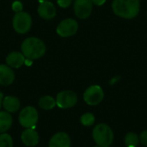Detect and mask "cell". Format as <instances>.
Here are the masks:
<instances>
[{
  "mask_svg": "<svg viewBox=\"0 0 147 147\" xmlns=\"http://www.w3.org/2000/svg\"><path fill=\"white\" fill-rule=\"evenodd\" d=\"M56 106L59 109H66L74 107L78 102V96L72 90L60 91L56 97Z\"/></svg>",
  "mask_w": 147,
  "mask_h": 147,
  "instance_id": "6",
  "label": "cell"
},
{
  "mask_svg": "<svg viewBox=\"0 0 147 147\" xmlns=\"http://www.w3.org/2000/svg\"><path fill=\"white\" fill-rule=\"evenodd\" d=\"M39 16L45 20H51L56 16V8L49 1H42L38 7Z\"/></svg>",
  "mask_w": 147,
  "mask_h": 147,
  "instance_id": "11",
  "label": "cell"
},
{
  "mask_svg": "<svg viewBox=\"0 0 147 147\" xmlns=\"http://www.w3.org/2000/svg\"><path fill=\"white\" fill-rule=\"evenodd\" d=\"M72 0H57V3L59 4V6H60L61 8H67L71 4Z\"/></svg>",
  "mask_w": 147,
  "mask_h": 147,
  "instance_id": "22",
  "label": "cell"
},
{
  "mask_svg": "<svg viewBox=\"0 0 147 147\" xmlns=\"http://www.w3.org/2000/svg\"><path fill=\"white\" fill-rule=\"evenodd\" d=\"M114 13L124 19L136 17L140 9V0H114L112 3Z\"/></svg>",
  "mask_w": 147,
  "mask_h": 147,
  "instance_id": "1",
  "label": "cell"
},
{
  "mask_svg": "<svg viewBox=\"0 0 147 147\" xmlns=\"http://www.w3.org/2000/svg\"><path fill=\"white\" fill-rule=\"evenodd\" d=\"M140 142H141V144L143 146H147V130L141 133V134L140 136Z\"/></svg>",
  "mask_w": 147,
  "mask_h": 147,
  "instance_id": "23",
  "label": "cell"
},
{
  "mask_svg": "<svg viewBox=\"0 0 147 147\" xmlns=\"http://www.w3.org/2000/svg\"><path fill=\"white\" fill-rule=\"evenodd\" d=\"M12 9H13L16 13L22 11V3L21 2H19V1L14 2L13 4H12Z\"/></svg>",
  "mask_w": 147,
  "mask_h": 147,
  "instance_id": "21",
  "label": "cell"
},
{
  "mask_svg": "<svg viewBox=\"0 0 147 147\" xmlns=\"http://www.w3.org/2000/svg\"><path fill=\"white\" fill-rule=\"evenodd\" d=\"M127 147H136L140 142V137L135 133H128L124 139Z\"/></svg>",
  "mask_w": 147,
  "mask_h": 147,
  "instance_id": "18",
  "label": "cell"
},
{
  "mask_svg": "<svg viewBox=\"0 0 147 147\" xmlns=\"http://www.w3.org/2000/svg\"><path fill=\"white\" fill-rule=\"evenodd\" d=\"M13 118L10 113L7 111H0V134L6 133L12 126Z\"/></svg>",
  "mask_w": 147,
  "mask_h": 147,
  "instance_id": "16",
  "label": "cell"
},
{
  "mask_svg": "<svg viewBox=\"0 0 147 147\" xmlns=\"http://www.w3.org/2000/svg\"><path fill=\"white\" fill-rule=\"evenodd\" d=\"M95 147H109V146H97V145H96Z\"/></svg>",
  "mask_w": 147,
  "mask_h": 147,
  "instance_id": "26",
  "label": "cell"
},
{
  "mask_svg": "<svg viewBox=\"0 0 147 147\" xmlns=\"http://www.w3.org/2000/svg\"><path fill=\"white\" fill-rule=\"evenodd\" d=\"M22 53L27 59L34 60L40 59L46 53L47 48L45 43L39 38L28 37L21 46Z\"/></svg>",
  "mask_w": 147,
  "mask_h": 147,
  "instance_id": "2",
  "label": "cell"
},
{
  "mask_svg": "<svg viewBox=\"0 0 147 147\" xmlns=\"http://www.w3.org/2000/svg\"><path fill=\"white\" fill-rule=\"evenodd\" d=\"M39 106L44 110H51L56 106V100L50 96H44L39 100Z\"/></svg>",
  "mask_w": 147,
  "mask_h": 147,
  "instance_id": "17",
  "label": "cell"
},
{
  "mask_svg": "<svg viewBox=\"0 0 147 147\" xmlns=\"http://www.w3.org/2000/svg\"><path fill=\"white\" fill-rule=\"evenodd\" d=\"M39 134L34 128H26L21 134L22 142L26 146H35L39 143Z\"/></svg>",
  "mask_w": 147,
  "mask_h": 147,
  "instance_id": "12",
  "label": "cell"
},
{
  "mask_svg": "<svg viewBox=\"0 0 147 147\" xmlns=\"http://www.w3.org/2000/svg\"><path fill=\"white\" fill-rule=\"evenodd\" d=\"M93 139L97 146H109L114 140V133L109 126L104 123L96 125L92 132Z\"/></svg>",
  "mask_w": 147,
  "mask_h": 147,
  "instance_id": "3",
  "label": "cell"
},
{
  "mask_svg": "<svg viewBox=\"0 0 147 147\" xmlns=\"http://www.w3.org/2000/svg\"><path fill=\"white\" fill-rule=\"evenodd\" d=\"M78 29V23L72 18L64 19L57 27L56 32L61 37H70L74 35Z\"/></svg>",
  "mask_w": 147,
  "mask_h": 147,
  "instance_id": "8",
  "label": "cell"
},
{
  "mask_svg": "<svg viewBox=\"0 0 147 147\" xmlns=\"http://www.w3.org/2000/svg\"><path fill=\"white\" fill-rule=\"evenodd\" d=\"M26 58L22 53L19 52H12L6 58L7 65L11 68H20L25 63Z\"/></svg>",
  "mask_w": 147,
  "mask_h": 147,
  "instance_id": "15",
  "label": "cell"
},
{
  "mask_svg": "<svg viewBox=\"0 0 147 147\" xmlns=\"http://www.w3.org/2000/svg\"><path fill=\"white\" fill-rule=\"evenodd\" d=\"M104 97V92L99 85H91L84 93V102L91 106L99 104Z\"/></svg>",
  "mask_w": 147,
  "mask_h": 147,
  "instance_id": "7",
  "label": "cell"
},
{
  "mask_svg": "<svg viewBox=\"0 0 147 147\" xmlns=\"http://www.w3.org/2000/svg\"><path fill=\"white\" fill-rule=\"evenodd\" d=\"M2 102H3V94L0 92V109L2 107Z\"/></svg>",
  "mask_w": 147,
  "mask_h": 147,
  "instance_id": "25",
  "label": "cell"
},
{
  "mask_svg": "<svg viewBox=\"0 0 147 147\" xmlns=\"http://www.w3.org/2000/svg\"><path fill=\"white\" fill-rule=\"evenodd\" d=\"M2 106L5 111L9 113H16L21 108V102L16 96H7L3 98Z\"/></svg>",
  "mask_w": 147,
  "mask_h": 147,
  "instance_id": "14",
  "label": "cell"
},
{
  "mask_svg": "<svg viewBox=\"0 0 147 147\" xmlns=\"http://www.w3.org/2000/svg\"><path fill=\"white\" fill-rule=\"evenodd\" d=\"M15 80L14 71L7 65H0V84L3 86L10 85Z\"/></svg>",
  "mask_w": 147,
  "mask_h": 147,
  "instance_id": "13",
  "label": "cell"
},
{
  "mask_svg": "<svg viewBox=\"0 0 147 147\" xmlns=\"http://www.w3.org/2000/svg\"><path fill=\"white\" fill-rule=\"evenodd\" d=\"M0 147H13V139L9 134H0Z\"/></svg>",
  "mask_w": 147,
  "mask_h": 147,
  "instance_id": "20",
  "label": "cell"
},
{
  "mask_svg": "<svg viewBox=\"0 0 147 147\" xmlns=\"http://www.w3.org/2000/svg\"><path fill=\"white\" fill-rule=\"evenodd\" d=\"M93 3L91 0H75L74 12L79 19L88 18L92 12Z\"/></svg>",
  "mask_w": 147,
  "mask_h": 147,
  "instance_id": "9",
  "label": "cell"
},
{
  "mask_svg": "<svg viewBox=\"0 0 147 147\" xmlns=\"http://www.w3.org/2000/svg\"><path fill=\"white\" fill-rule=\"evenodd\" d=\"M12 25L16 33L21 34H26L32 26L31 16L27 12H17L15 14L13 17Z\"/></svg>",
  "mask_w": 147,
  "mask_h": 147,
  "instance_id": "5",
  "label": "cell"
},
{
  "mask_svg": "<svg viewBox=\"0 0 147 147\" xmlns=\"http://www.w3.org/2000/svg\"><path fill=\"white\" fill-rule=\"evenodd\" d=\"M80 122L85 127L92 126L95 122V116L91 113H85L80 117Z\"/></svg>",
  "mask_w": 147,
  "mask_h": 147,
  "instance_id": "19",
  "label": "cell"
},
{
  "mask_svg": "<svg viewBox=\"0 0 147 147\" xmlns=\"http://www.w3.org/2000/svg\"><path fill=\"white\" fill-rule=\"evenodd\" d=\"M42 1H47V0H42Z\"/></svg>",
  "mask_w": 147,
  "mask_h": 147,
  "instance_id": "27",
  "label": "cell"
},
{
  "mask_svg": "<svg viewBox=\"0 0 147 147\" xmlns=\"http://www.w3.org/2000/svg\"><path fill=\"white\" fill-rule=\"evenodd\" d=\"M93 4L96 5V6H102L105 3L106 0H91Z\"/></svg>",
  "mask_w": 147,
  "mask_h": 147,
  "instance_id": "24",
  "label": "cell"
},
{
  "mask_svg": "<svg viewBox=\"0 0 147 147\" xmlns=\"http://www.w3.org/2000/svg\"><path fill=\"white\" fill-rule=\"evenodd\" d=\"M39 119L37 109L33 106H27L23 108L19 113L18 121L20 125L26 128H34Z\"/></svg>",
  "mask_w": 147,
  "mask_h": 147,
  "instance_id": "4",
  "label": "cell"
},
{
  "mask_svg": "<svg viewBox=\"0 0 147 147\" xmlns=\"http://www.w3.org/2000/svg\"><path fill=\"white\" fill-rule=\"evenodd\" d=\"M48 147H71V138L65 132L56 133L50 139Z\"/></svg>",
  "mask_w": 147,
  "mask_h": 147,
  "instance_id": "10",
  "label": "cell"
}]
</instances>
